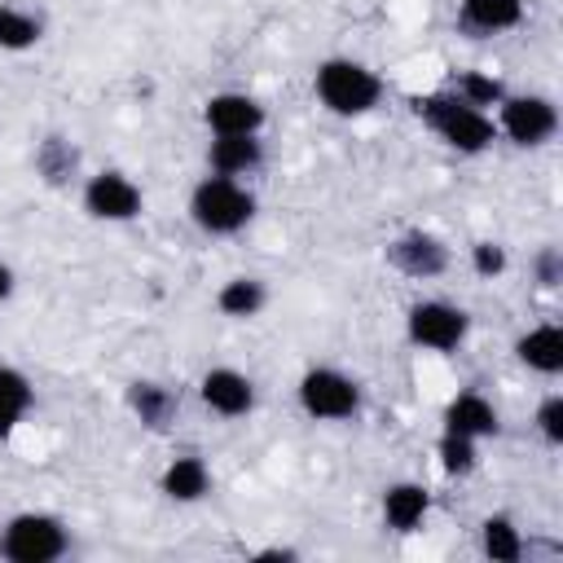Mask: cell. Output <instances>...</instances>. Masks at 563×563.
<instances>
[{"label":"cell","mask_w":563,"mask_h":563,"mask_svg":"<svg viewBox=\"0 0 563 563\" xmlns=\"http://www.w3.org/2000/svg\"><path fill=\"white\" fill-rule=\"evenodd\" d=\"M251 216H255V194L238 176H207L189 194V220L211 238L246 229Z\"/></svg>","instance_id":"6da1fadb"},{"label":"cell","mask_w":563,"mask_h":563,"mask_svg":"<svg viewBox=\"0 0 563 563\" xmlns=\"http://www.w3.org/2000/svg\"><path fill=\"white\" fill-rule=\"evenodd\" d=\"M312 88H317V101H321L330 114H343V119L374 110L378 97H383L378 75H374L365 62H352V57H325V62L317 66Z\"/></svg>","instance_id":"7a4b0ae2"},{"label":"cell","mask_w":563,"mask_h":563,"mask_svg":"<svg viewBox=\"0 0 563 563\" xmlns=\"http://www.w3.org/2000/svg\"><path fill=\"white\" fill-rule=\"evenodd\" d=\"M413 110L440 132L444 145H453V150H462V154H479V150H488L493 136H497L493 119H488L479 106H466L457 92H453V97H418Z\"/></svg>","instance_id":"3957f363"},{"label":"cell","mask_w":563,"mask_h":563,"mask_svg":"<svg viewBox=\"0 0 563 563\" xmlns=\"http://www.w3.org/2000/svg\"><path fill=\"white\" fill-rule=\"evenodd\" d=\"M66 545H70L66 523L44 510H22L0 532V554L9 563H53L66 554Z\"/></svg>","instance_id":"277c9868"},{"label":"cell","mask_w":563,"mask_h":563,"mask_svg":"<svg viewBox=\"0 0 563 563\" xmlns=\"http://www.w3.org/2000/svg\"><path fill=\"white\" fill-rule=\"evenodd\" d=\"M299 405L317 422H347L361 409V383L347 378L343 369L317 365V369H308L299 378Z\"/></svg>","instance_id":"5b68a950"},{"label":"cell","mask_w":563,"mask_h":563,"mask_svg":"<svg viewBox=\"0 0 563 563\" xmlns=\"http://www.w3.org/2000/svg\"><path fill=\"white\" fill-rule=\"evenodd\" d=\"M466 312L457 303H444V299H418L405 317V330L418 347L427 352H453L462 339H466Z\"/></svg>","instance_id":"8992f818"},{"label":"cell","mask_w":563,"mask_h":563,"mask_svg":"<svg viewBox=\"0 0 563 563\" xmlns=\"http://www.w3.org/2000/svg\"><path fill=\"white\" fill-rule=\"evenodd\" d=\"M497 106H501L497 123L515 145H545L554 136V128H559V110H554L550 97L519 92V97H501Z\"/></svg>","instance_id":"52a82bcc"},{"label":"cell","mask_w":563,"mask_h":563,"mask_svg":"<svg viewBox=\"0 0 563 563\" xmlns=\"http://www.w3.org/2000/svg\"><path fill=\"white\" fill-rule=\"evenodd\" d=\"M141 189L132 176L123 172H97L88 176L84 185V211L92 220H110V224H123V220H136L141 216Z\"/></svg>","instance_id":"ba28073f"},{"label":"cell","mask_w":563,"mask_h":563,"mask_svg":"<svg viewBox=\"0 0 563 563\" xmlns=\"http://www.w3.org/2000/svg\"><path fill=\"white\" fill-rule=\"evenodd\" d=\"M198 396H202V405H207L211 413H220V418H242V413L255 409V383H251L242 369H229V365L207 369L202 383H198Z\"/></svg>","instance_id":"9c48e42d"},{"label":"cell","mask_w":563,"mask_h":563,"mask_svg":"<svg viewBox=\"0 0 563 563\" xmlns=\"http://www.w3.org/2000/svg\"><path fill=\"white\" fill-rule=\"evenodd\" d=\"M202 119H207V128H211L216 136H260V128H264V106H260L255 97H246V92H216V97L207 101Z\"/></svg>","instance_id":"30bf717a"},{"label":"cell","mask_w":563,"mask_h":563,"mask_svg":"<svg viewBox=\"0 0 563 563\" xmlns=\"http://www.w3.org/2000/svg\"><path fill=\"white\" fill-rule=\"evenodd\" d=\"M387 255H391V264H396L400 273H409V277H435V273H444V264H449V251H444L431 233H405V238H396V242L387 246Z\"/></svg>","instance_id":"8fae6325"},{"label":"cell","mask_w":563,"mask_h":563,"mask_svg":"<svg viewBox=\"0 0 563 563\" xmlns=\"http://www.w3.org/2000/svg\"><path fill=\"white\" fill-rule=\"evenodd\" d=\"M444 431L466 435V440H484V435L497 431V409H493L479 391H462V396H453L449 409H444Z\"/></svg>","instance_id":"7c38bea8"},{"label":"cell","mask_w":563,"mask_h":563,"mask_svg":"<svg viewBox=\"0 0 563 563\" xmlns=\"http://www.w3.org/2000/svg\"><path fill=\"white\" fill-rule=\"evenodd\" d=\"M207 163L216 176H251L264 163V141L260 136H216L207 150Z\"/></svg>","instance_id":"4fadbf2b"},{"label":"cell","mask_w":563,"mask_h":563,"mask_svg":"<svg viewBox=\"0 0 563 563\" xmlns=\"http://www.w3.org/2000/svg\"><path fill=\"white\" fill-rule=\"evenodd\" d=\"M515 356L537 369V374H559L563 369V330L559 325H532L528 334L515 339Z\"/></svg>","instance_id":"5bb4252c"},{"label":"cell","mask_w":563,"mask_h":563,"mask_svg":"<svg viewBox=\"0 0 563 563\" xmlns=\"http://www.w3.org/2000/svg\"><path fill=\"white\" fill-rule=\"evenodd\" d=\"M427 510H431V497H427V488L413 484V479H400V484H391V488L383 493V519H387V528H396V532H413V528L427 519Z\"/></svg>","instance_id":"9a60e30c"},{"label":"cell","mask_w":563,"mask_h":563,"mask_svg":"<svg viewBox=\"0 0 563 563\" xmlns=\"http://www.w3.org/2000/svg\"><path fill=\"white\" fill-rule=\"evenodd\" d=\"M158 488H163L172 501H185V506H189V501H202V497H207V488H211V471H207L202 457L185 453V457H172V462H167Z\"/></svg>","instance_id":"2e32d148"},{"label":"cell","mask_w":563,"mask_h":563,"mask_svg":"<svg viewBox=\"0 0 563 563\" xmlns=\"http://www.w3.org/2000/svg\"><path fill=\"white\" fill-rule=\"evenodd\" d=\"M128 405L136 409V418H141L145 427H167V422L176 418V409H180L176 391L163 387V383H132V387H128Z\"/></svg>","instance_id":"e0dca14e"},{"label":"cell","mask_w":563,"mask_h":563,"mask_svg":"<svg viewBox=\"0 0 563 563\" xmlns=\"http://www.w3.org/2000/svg\"><path fill=\"white\" fill-rule=\"evenodd\" d=\"M523 18V0H462V22L471 31H510Z\"/></svg>","instance_id":"ac0fdd59"},{"label":"cell","mask_w":563,"mask_h":563,"mask_svg":"<svg viewBox=\"0 0 563 563\" xmlns=\"http://www.w3.org/2000/svg\"><path fill=\"white\" fill-rule=\"evenodd\" d=\"M264 299H268V290H264L260 277H229V282L216 290V308H220L224 317H238V321L255 317V312L264 308Z\"/></svg>","instance_id":"d6986e66"},{"label":"cell","mask_w":563,"mask_h":563,"mask_svg":"<svg viewBox=\"0 0 563 563\" xmlns=\"http://www.w3.org/2000/svg\"><path fill=\"white\" fill-rule=\"evenodd\" d=\"M479 545H484V554L493 563H519L523 559V537L506 515H488L479 523Z\"/></svg>","instance_id":"ffe728a7"},{"label":"cell","mask_w":563,"mask_h":563,"mask_svg":"<svg viewBox=\"0 0 563 563\" xmlns=\"http://www.w3.org/2000/svg\"><path fill=\"white\" fill-rule=\"evenodd\" d=\"M31 409V383L22 369L0 365V440L22 422V413Z\"/></svg>","instance_id":"44dd1931"},{"label":"cell","mask_w":563,"mask_h":563,"mask_svg":"<svg viewBox=\"0 0 563 563\" xmlns=\"http://www.w3.org/2000/svg\"><path fill=\"white\" fill-rule=\"evenodd\" d=\"M44 35V22L18 4H0V48L4 53H22V48H35Z\"/></svg>","instance_id":"7402d4cb"},{"label":"cell","mask_w":563,"mask_h":563,"mask_svg":"<svg viewBox=\"0 0 563 563\" xmlns=\"http://www.w3.org/2000/svg\"><path fill=\"white\" fill-rule=\"evenodd\" d=\"M440 466H444L449 475H466V471H475V440L444 431V435H440Z\"/></svg>","instance_id":"603a6c76"},{"label":"cell","mask_w":563,"mask_h":563,"mask_svg":"<svg viewBox=\"0 0 563 563\" xmlns=\"http://www.w3.org/2000/svg\"><path fill=\"white\" fill-rule=\"evenodd\" d=\"M457 97L466 101V106H493V101H501L506 92H501V84L497 79H488V75H479V70H466L462 79H457Z\"/></svg>","instance_id":"cb8c5ba5"},{"label":"cell","mask_w":563,"mask_h":563,"mask_svg":"<svg viewBox=\"0 0 563 563\" xmlns=\"http://www.w3.org/2000/svg\"><path fill=\"white\" fill-rule=\"evenodd\" d=\"M537 427L550 444H563V396H545L537 409Z\"/></svg>","instance_id":"d4e9b609"},{"label":"cell","mask_w":563,"mask_h":563,"mask_svg":"<svg viewBox=\"0 0 563 563\" xmlns=\"http://www.w3.org/2000/svg\"><path fill=\"white\" fill-rule=\"evenodd\" d=\"M471 264H475L479 277H493V273L506 268V251H501L497 242H475V246H471Z\"/></svg>","instance_id":"484cf974"},{"label":"cell","mask_w":563,"mask_h":563,"mask_svg":"<svg viewBox=\"0 0 563 563\" xmlns=\"http://www.w3.org/2000/svg\"><path fill=\"white\" fill-rule=\"evenodd\" d=\"M537 277H541V286H559L563 264H559V251H554V246H550V251H541V260H537Z\"/></svg>","instance_id":"4316f807"},{"label":"cell","mask_w":563,"mask_h":563,"mask_svg":"<svg viewBox=\"0 0 563 563\" xmlns=\"http://www.w3.org/2000/svg\"><path fill=\"white\" fill-rule=\"evenodd\" d=\"M9 290H13V268H9L4 260H0V303L9 299Z\"/></svg>","instance_id":"83f0119b"}]
</instances>
